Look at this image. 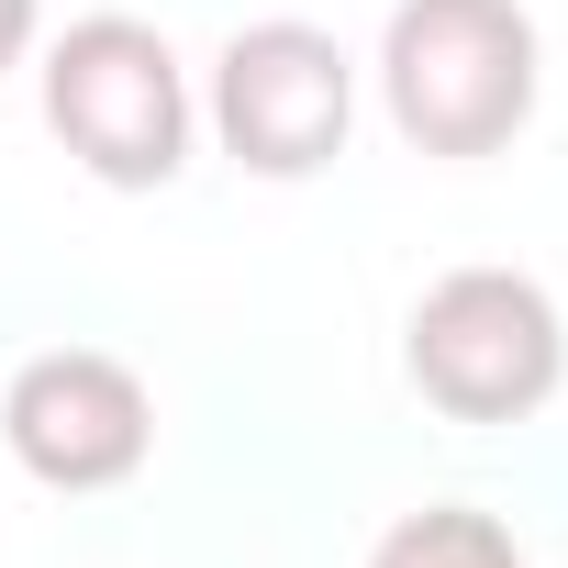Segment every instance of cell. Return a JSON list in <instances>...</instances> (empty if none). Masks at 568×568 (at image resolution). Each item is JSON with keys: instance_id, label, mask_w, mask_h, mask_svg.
<instances>
[{"instance_id": "cell-4", "label": "cell", "mask_w": 568, "mask_h": 568, "mask_svg": "<svg viewBox=\"0 0 568 568\" xmlns=\"http://www.w3.org/2000/svg\"><path fill=\"white\" fill-rule=\"evenodd\" d=\"M201 123L245 179H324L357 134V57L324 23H291V12L234 23L223 57H212Z\"/></svg>"}, {"instance_id": "cell-1", "label": "cell", "mask_w": 568, "mask_h": 568, "mask_svg": "<svg viewBox=\"0 0 568 568\" xmlns=\"http://www.w3.org/2000/svg\"><path fill=\"white\" fill-rule=\"evenodd\" d=\"M546 45L524 0H390L379 23V101L413 156H501L535 123Z\"/></svg>"}, {"instance_id": "cell-6", "label": "cell", "mask_w": 568, "mask_h": 568, "mask_svg": "<svg viewBox=\"0 0 568 568\" xmlns=\"http://www.w3.org/2000/svg\"><path fill=\"white\" fill-rule=\"evenodd\" d=\"M368 568H524V546H513V524L479 513V501H424V513H402V524L368 546Z\"/></svg>"}, {"instance_id": "cell-3", "label": "cell", "mask_w": 568, "mask_h": 568, "mask_svg": "<svg viewBox=\"0 0 568 568\" xmlns=\"http://www.w3.org/2000/svg\"><path fill=\"white\" fill-rule=\"evenodd\" d=\"M402 379L446 424H524L568 379V324L524 267H446L402 324Z\"/></svg>"}, {"instance_id": "cell-7", "label": "cell", "mask_w": 568, "mask_h": 568, "mask_svg": "<svg viewBox=\"0 0 568 568\" xmlns=\"http://www.w3.org/2000/svg\"><path fill=\"white\" fill-rule=\"evenodd\" d=\"M34 45H45V0H0V79H12Z\"/></svg>"}, {"instance_id": "cell-2", "label": "cell", "mask_w": 568, "mask_h": 568, "mask_svg": "<svg viewBox=\"0 0 568 568\" xmlns=\"http://www.w3.org/2000/svg\"><path fill=\"white\" fill-rule=\"evenodd\" d=\"M45 134L101 179V190H168L190 168V134H201V101H190V68L156 23L134 12H79L45 68Z\"/></svg>"}, {"instance_id": "cell-5", "label": "cell", "mask_w": 568, "mask_h": 568, "mask_svg": "<svg viewBox=\"0 0 568 568\" xmlns=\"http://www.w3.org/2000/svg\"><path fill=\"white\" fill-rule=\"evenodd\" d=\"M0 446H12L45 490H123L156 457V390L112 346H45L0 390Z\"/></svg>"}]
</instances>
